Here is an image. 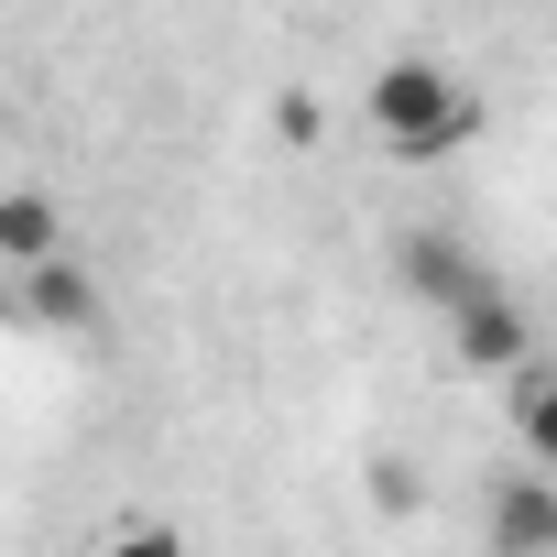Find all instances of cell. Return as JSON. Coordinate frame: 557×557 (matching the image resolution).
Masks as SVG:
<instances>
[{
  "label": "cell",
  "mask_w": 557,
  "mask_h": 557,
  "mask_svg": "<svg viewBox=\"0 0 557 557\" xmlns=\"http://www.w3.org/2000/svg\"><path fill=\"white\" fill-rule=\"evenodd\" d=\"M12 318H23V329H66V339H99L110 296H99V273L66 251V262H34V273H12Z\"/></svg>",
  "instance_id": "obj_2"
},
{
  "label": "cell",
  "mask_w": 557,
  "mask_h": 557,
  "mask_svg": "<svg viewBox=\"0 0 557 557\" xmlns=\"http://www.w3.org/2000/svg\"><path fill=\"white\" fill-rule=\"evenodd\" d=\"M394 285H405L416 307H437V318H448V307H470V296L492 285V273H481L448 230H405V240H394Z\"/></svg>",
  "instance_id": "obj_4"
},
{
  "label": "cell",
  "mask_w": 557,
  "mask_h": 557,
  "mask_svg": "<svg viewBox=\"0 0 557 557\" xmlns=\"http://www.w3.org/2000/svg\"><path fill=\"white\" fill-rule=\"evenodd\" d=\"M99 557H186V535H175V524H153V513H132V524H121Z\"/></svg>",
  "instance_id": "obj_8"
},
{
  "label": "cell",
  "mask_w": 557,
  "mask_h": 557,
  "mask_svg": "<svg viewBox=\"0 0 557 557\" xmlns=\"http://www.w3.org/2000/svg\"><path fill=\"white\" fill-rule=\"evenodd\" d=\"M513 437H524V459L557 481V372H524V383H513Z\"/></svg>",
  "instance_id": "obj_7"
},
{
  "label": "cell",
  "mask_w": 557,
  "mask_h": 557,
  "mask_svg": "<svg viewBox=\"0 0 557 557\" xmlns=\"http://www.w3.org/2000/svg\"><path fill=\"white\" fill-rule=\"evenodd\" d=\"M361 121H372L383 153H405V164H448V153L481 132V99H470L437 55H383L372 88H361Z\"/></svg>",
  "instance_id": "obj_1"
},
{
  "label": "cell",
  "mask_w": 557,
  "mask_h": 557,
  "mask_svg": "<svg viewBox=\"0 0 557 557\" xmlns=\"http://www.w3.org/2000/svg\"><path fill=\"white\" fill-rule=\"evenodd\" d=\"M34 262H66V208L45 186H0V273H34Z\"/></svg>",
  "instance_id": "obj_6"
},
{
  "label": "cell",
  "mask_w": 557,
  "mask_h": 557,
  "mask_svg": "<svg viewBox=\"0 0 557 557\" xmlns=\"http://www.w3.org/2000/svg\"><path fill=\"white\" fill-rule=\"evenodd\" d=\"M481 546L492 557H557V481L546 470H503L481 503Z\"/></svg>",
  "instance_id": "obj_3"
},
{
  "label": "cell",
  "mask_w": 557,
  "mask_h": 557,
  "mask_svg": "<svg viewBox=\"0 0 557 557\" xmlns=\"http://www.w3.org/2000/svg\"><path fill=\"white\" fill-rule=\"evenodd\" d=\"M448 350H459L470 372H524V350H535V329H524V307H513L503 285H481L470 307H448Z\"/></svg>",
  "instance_id": "obj_5"
}]
</instances>
